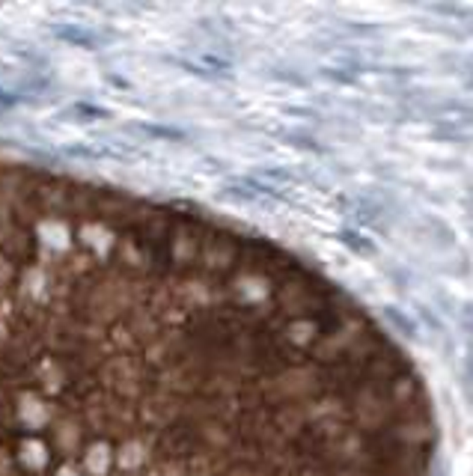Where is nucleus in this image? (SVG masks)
<instances>
[{
  "instance_id": "f257e3e1",
  "label": "nucleus",
  "mask_w": 473,
  "mask_h": 476,
  "mask_svg": "<svg viewBox=\"0 0 473 476\" xmlns=\"http://www.w3.org/2000/svg\"><path fill=\"white\" fill-rule=\"evenodd\" d=\"M331 432L265 238L0 158V476H325Z\"/></svg>"
}]
</instances>
